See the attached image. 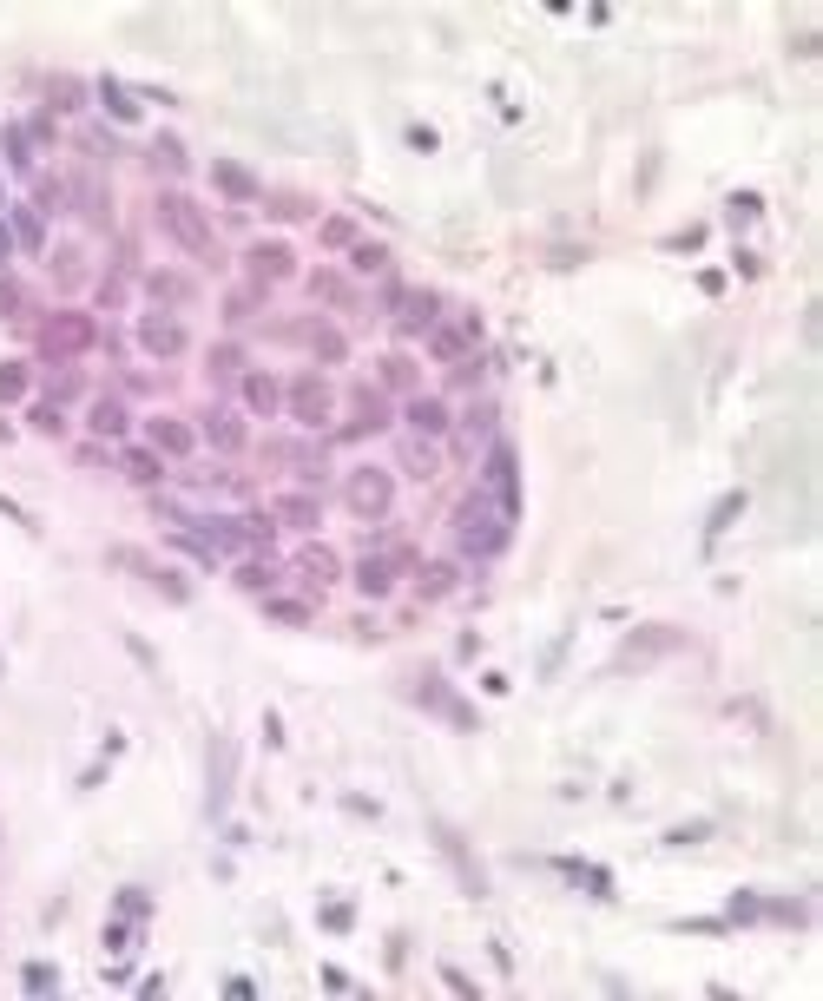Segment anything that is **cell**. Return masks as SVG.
I'll use <instances>...</instances> for the list:
<instances>
[{
  "instance_id": "4316f807",
  "label": "cell",
  "mask_w": 823,
  "mask_h": 1001,
  "mask_svg": "<svg viewBox=\"0 0 823 1001\" xmlns=\"http://www.w3.org/2000/svg\"><path fill=\"white\" fill-rule=\"evenodd\" d=\"M323 244H356V225H349V217H329V225H323Z\"/></svg>"
},
{
  "instance_id": "44dd1931",
  "label": "cell",
  "mask_w": 823,
  "mask_h": 1001,
  "mask_svg": "<svg viewBox=\"0 0 823 1001\" xmlns=\"http://www.w3.org/2000/svg\"><path fill=\"white\" fill-rule=\"evenodd\" d=\"M277 521H290V527H316V508H310L304 494H290L284 508H277Z\"/></svg>"
},
{
  "instance_id": "4dcf8cb0",
  "label": "cell",
  "mask_w": 823,
  "mask_h": 1001,
  "mask_svg": "<svg viewBox=\"0 0 823 1001\" xmlns=\"http://www.w3.org/2000/svg\"><path fill=\"white\" fill-rule=\"evenodd\" d=\"M356 264H363V270H382V244H356Z\"/></svg>"
},
{
  "instance_id": "5bb4252c",
  "label": "cell",
  "mask_w": 823,
  "mask_h": 1001,
  "mask_svg": "<svg viewBox=\"0 0 823 1001\" xmlns=\"http://www.w3.org/2000/svg\"><path fill=\"white\" fill-rule=\"evenodd\" d=\"M244 402H251L257 415H270V409H277V402H284V389H277V382H270V376H257V369H251V376H244Z\"/></svg>"
},
{
  "instance_id": "6da1fadb",
  "label": "cell",
  "mask_w": 823,
  "mask_h": 1001,
  "mask_svg": "<svg viewBox=\"0 0 823 1001\" xmlns=\"http://www.w3.org/2000/svg\"><path fill=\"white\" fill-rule=\"evenodd\" d=\"M448 527H455V547L468 553V561H494V553H507V514H494V494H468Z\"/></svg>"
},
{
  "instance_id": "8992f818",
  "label": "cell",
  "mask_w": 823,
  "mask_h": 1001,
  "mask_svg": "<svg viewBox=\"0 0 823 1001\" xmlns=\"http://www.w3.org/2000/svg\"><path fill=\"white\" fill-rule=\"evenodd\" d=\"M481 449H494V402H475L455 429V455H481Z\"/></svg>"
},
{
  "instance_id": "2e32d148",
  "label": "cell",
  "mask_w": 823,
  "mask_h": 1001,
  "mask_svg": "<svg viewBox=\"0 0 823 1001\" xmlns=\"http://www.w3.org/2000/svg\"><path fill=\"white\" fill-rule=\"evenodd\" d=\"M402 449H408V455H402V468H408V475H435V441H428V435L402 441Z\"/></svg>"
},
{
  "instance_id": "ac0fdd59",
  "label": "cell",
  "mask_w": 823,
  "mask_h": 1001,
  "mask_svg": "<svg viewBox=\"0 0 823 1001\" xmlns=\"http://www.w3.org/2000/svg\"><path fill=\"white\" fill-rule=\"evenodd\" d=\"M73 205L86 211V217H105V191H99L93 178H79V191H73Z\"/></svg>"
},
{
  "instance_id": "8fae6325",
  "label": "cell",
  "mask_w": 823,
  "mask_h": 1001,
  "mask_svg": "<svg viewBox=\"0 0 823 1001\" xmlns=\"http://www.w3.org/2000/svg\"><path fill=\"white\" fill-rule=\"evenodd\" d=\"M205 435H211L225 455H237V449H244V422H237L231 409H211V415H205Z\"/></svg>"
},
{
  "instance_id": "cb8c5ba5",
  "label": "cell",
  "mask_w": 823,
  "mask_h": 1001,
  "mask_svg": "<svg viewBox=\"0 0 823 1001\" xmlns=\"http://www.w3.org/2000/svg\"><path fill=\"white\" fill-rule=\"evenodd\" d=\"M20 389H26V369H20V363H0V396L20 402Z\"/></svg>"
},
{
  "instance_id": "603a6c76",
  "label": "cell",
  "mask_w": 823,
  "mask_h": 1001,
  "mask_svg": "<svg viewBox=\"0 0 823 1001\" xmlns=\"http://www.w3.org/2000/svg\"><path fill=\"white\" fill-rule=\"evenodd\" d=\"M455 587V567H422V593L435 600V593H448Z\"/></svg>"
},
{
  "instance_id": "5b68a950",
  "label": "cell",
  "mask_w": 823,
  "mask_h": 1001,
  "mask_svg": "<svg viewBox=\"0 0 823 1001\" xmlns=\"http://www.w3.org/2000/svg\"><path fill=\"white\" fill-rule=\"evenodd\" d=\"M435 323H442V297H435V290H408V297H396V329H402V337L435 329Z\"/></svg>"
},
{
  "instance_id": "ffe728a7",
  "label": "cell",
  "mask_w": 823,
  "mask_h": 1001,
  "mask_svg": "<svg viewBox=\"0 0 823 1001\" xmlns=\"http://www.w3.org/2000/svg\"><path fill=\"white\" fill-rule=\"evenodd\" d=\"M93 429H99V435H119V429H125V409H119V402H93Z\"/></svg>"
},
{
  "instance_id": "f546056e",
  "label": "cell",
  "mask_w": 823,
  "mask_h": 1001,
  "mask_svg": "<svg viewBox=\"0 0 823 1001\" xmlns=\"http://www.w3.org/2000/svg\"><path fill=\"white\" fill-rule=\"evenodd\" d=\"M211 369H217V376H231V369H244V356H237V349H217V356H211Z\"/></svg>"
},
{
  "instance_id": "f1b7e54d",
  "label": "cell",
  "mask_w": 823,
  "mask_h": 1001,
  "mask_svg": "<svg viewBox=\"0 0 823 1001\" xmlns=\"http://www.w3.org/2000/svg\"><path fill=\"white\" fill-rule=\"evenodd\" d=\"M382 376H389L396 389H408V382H416V369H408V363H402V356H396V363H382Z\"/></svg>"
},
{
  "instance_id": "277c9868",
  "label": "cell",
  "mask_w": 823,
  "mask_h": 1001,
  "mask_svg": "<svg viewBox=\"0 0 823 1001\" xmlns=\"http://www.w3.org/2000/svg\"><path fill=\"white\" fill-rule=\"evenodd\" d=\"M86 343H93V317H79V310H60V317L40 323V349L46 356H79Z\"/></svg>"
},
{
  "instance_id": "52a82bcc",
  "label": "cell",
  "mask_w": 823,
  "mask_h": 1001,
  "mask_svg": "<svg viewBox=\"0 0 823 1001\" xmlns=\"http://www.w3.org/2000/svg\"><path fill=\"white\" fill-rule=\"evenodd\" d=\"M475 337H481L475 317H455V323H435V329H428V349L442 356V363H455V356H468V349H475Z\"/></svg>"
},
{
  "instance_id": "d6986e66",
  "label": "cell",
  "mask_w": 823,
  "mask_h": 1001,
  "mask_svg": "<svg viewBox=\"0 0 823 1001\" xmlns=\"http://www.w3.org/2000/svg\"><path fill=\"white\" fill-rule=\"evenodd\" d=\"M152 297H158V303H185V297H191V284L165 270V277H152Z\"/></svg>"
},
{
  "instance_id": "9a60e30c",
  "label": "cell",
  "mask_w": 823,
  "mask_h": 1001,
  "mask_svg": "<svg viewBox=\"0 0 823 1001\" xmlns=\"http://www.w3.org/2000/svg\"><path fill=\"white\" fill-rule=\"evenodd\" d=\"M408 422H416L422 435H435V429H448V409L428 402V396H416V402H408Z\"/></svg>"
},
{
  "instance_id": "3957f363",
  "label": "cell",
  "mask_w": 823,
  "mask_h": 1001,
  "mask_svg": "<svg viewBox=\"0 0 823 1001\" xmlns=\"http://www.w3.org/2000/svg\"><path fill=\"white\" fill-rule=\"evenodd\" d=\"M158 217H165V231H172L185 250H211V225H205V211L191 205V198L165 191V198H158Z\"/></svg>"
},
{
  "instance_id": "e0dca14e",
  "label": "cell",
  "mask_w": 823,
  "mask_h": 1001,
  "mask_svg": "<svg viewBox=\"0 0 823 1001\" xmlns=\"http://www.w3.org/2000/svg\"><path fill=\"white\" fill-rule=\"evenodd\" d=\"M217 185H225V191H231V198H251V191H257V178H251V172H244V165H231V158H225V165H217Z\"/></svg>"
},
{
  "instance_id": "30bf717a",
  "label": "cell",
  "mask_w": 823,
  "mask_h": 1001,
  "mask_svg": "<svg viewBox=\"0 0 823 1001\" xmlns=\"http://www.w3.org/2000/svg\"><path fill=\"white\" fill-rule=\"evenodd\" d=\"M139 343H146L152 356H178V349H185V329H178L172 317H152V323L139 329Z\"/></svg>"
},
{
  "instance_id": "4fadbf2b",
  "label": "cell",
  "mask_w": 823,
  "mask_h": 1001,
  "mask_svg": "<svg viewBox=\"0 0 823 1001\" xmlns=\"http://www.w3.org/2000/svg\"><path fill=\"white\" fill-rule=\"evenodd\" d=\"M152 441H158L165 455H191V441H198V435H191L185 422H172V415H158V422H152Z\"/></svg>"
},
{
  "instance_id": "83f0119b",
  "label": "cell",
  "mask_w": 823,
  "mask_h": 1001,
  "mask_svg": "<svg viewBox=\"0 0 823 1001\" xmlns=\"http://www.w3.org/2000/svg\"><path fill=\"white\" fill-rule=\"evenodd\" d=\"M152 158H158V165H165V172H185V152H178V146H172V138H158V152H152Z\"/></svg>"
},
{
  "instance_id": "7402d4cb",
  "label": "cell",
  "mask_w": 823,
  "mask_h": 1001,
  "mask_svg": "<svg viewBox=\"0 0 823 1001\" xmlns=\"http://www.w3.org/2000/svg\"><path fill=\"white\" fill-rule=\"evenodd\" d=\"M304 573H310V580H336V561H329V547H304Z\"/></svg>"
},
{
  "instance_id": "7a4b0ae2",
  "label": "cell",
  "mask_w": 823,
  "mask_h": 1001,
  "mask_svg": "<svg viewBox=\"0 0 823 1001\" xmlns=\"http://www.w3.org/2000/svg\"><path fill=\"white\" fill-rule=\"evenodd\" d=\"M343 494H349V514L376 521V514H389V500H396V481H389V468H349Z\"/></svg>"
},
{
  "instance_id": "484cf974",
  "label": "cell",
  "mask_w": 823,
  "mask_h": 1001,
  "mask_svg": "<svg viewBox=\"0 0 823 1001\" xmlns=\"http://www.w3.org/2000/svg\"><path fill=\"white\" fill-rule=\"evenodd\" d=\"M14 231H20L26 250H40V217H34V211H14Z\"/></svg>"
},
{
  "instance_id": "9c48e42d",
  "label": "cell",
  "mask_w": 823,
  "mask_h": 1001,
  "mask_svg": "<svg viewBox=\"0 0 823 1001\" xmlns=\"http://www.w3.org/2000/svg\"><path fill=\"white\" fill-rule=\"evenodd\" d=\"M290 409H296V422H323V415H329V389L316 376H304V382L290 389Z\"/></svg>"
},
{
  "instance_id": "1f68e13d",
  "label": "cell",
  "mask_w": 823,
  "mask_h": 1001,
  "mask_svg": "<svg viewBox=\"0 0 823 1001\" xmlns=\"http://www.w3.org/2000/svg\"><path fill=\"white\" fill-rule=\"evenodd\" d=\"M125 468H132L139 481H152V475H158V461H152V455H125Z\"/></svg>"
},
{
  "instance_id": "ba28073f",
  "label": "cell",
  "mask_w": 823,
  "mask_h": 1001,
  "mask_svg": "<svg viewBox=\"0 0 823 1001\" xmlns=\"http://www.w3.org/2000/svg\"><path fill=\"white\" fill-rule=\"evenodd\" d=\"M672 646H678L672 626H646V632H633V639L619 646V665H652L658 652H672Z\"/></svg>"
},
{
  "instance_id": "d4e9b609",
  "label": "cell",
  "mask_w": 823,
  "mask_h": 1001,
  "mask_svg": "<svg viewBox=\"0 0 823 1001\" xmlns=\"http://www.w3.org/2000/svg\"><path fill=\"white\" fill-rule=\"evenodd\" d=\"M270 620H296V626H304V620H310V606H304V600H284V593H277V600H270Z\"/></svg>"
},
{
  "instance_id": "7c38bea8",
  "label": "cell",
  "mask_w": 823,
  "mask_h": 1001,
  "mask_svg": "<svg viewBox=\"0 0 823 1001\" xmlns=\"http://www.w3.org/2000/svg\"><path fill=\"white\" fill-rule=\"evenodd\" d=\"M244 264H251V277H290V270H296L284 244H257V250H251V258H244Z\"/></svg>"
}]
</instances>
